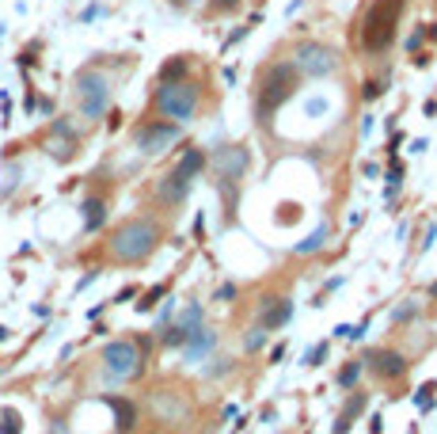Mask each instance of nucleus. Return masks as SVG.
<instances>
[{
  "mask_svg": "<svg viewBox=\"0 0 437 434\" xmlns=\"http://www.w3.org/2000/svg\"><path fill=\"white\" fill-rule=\"evenodd\" d=\"M156 244H160L156 221H152V217H129V221H122L110 232L107 252L115 263H141L156 252Z\"/></svg>",
  "mask_w": 437,
  "mask_h": 434,
  "instance_id": "nucleus-1",
  "label": "nucleus"
},
{
  "mask_svg": "<svg viewBox=\"0 0 437 434\" xmlns=\"http://www.w3.org/2000/svg\"><path fill=\"white\" fill-rule=\"evenodd\" d=\"M301 88V72H297L293 61H274L270 69L258 77V95H255V115H258V126H270L274 111L281 103H289Z\"/></svg>",
  "mask_w": 437,
  "mask_h": 434,
  "instance_id": "nucleus-2",
  "label": "nucleus"
},
{
  "mask_svg": "<svg viewBox=\"0 0 437 434\" xmlns=\"http://www.w3.org/2000/svg\"><path fill=\"white\" fill-rule=\"evenodd\" d=\"M407 8V0H373L361 23V42L369 54H388L395 42V31H399V15Z\"/></svg>",
  "mask_w": 437,
  "mask_h": 434,
  "instance_id": "nucleus-3",
  "label": "nucleus"
},
{
  "mask_svg": "<svg viewBox=\"0 0 437 434\" xmlns=\"http://www.w3.org/2000/svg\"><path fill=\"white\" fill-rule=\"evenodd\" d=\"M198 103H201V92L194 80H164L152 95V107L156 115L172 118V122H190L198 115Z\"/></svg>",
  "mask_w": 437,
  "mask_h": 434,
  "instance_id": "nucleus-4",
  "label": "nucleus"
},
{
  "mask_svg": "<svg viewBox=\"0 0 437 434\" xmlns=\"http://www.w3.org/2000/svg\"><path fill=\"white\" fill-rule=\"evenodd\" d=\"M72 99H76L80 115L99 122L110 107V77L99 69H80L76 77H72Z\"/></svg>",
  "mask_w": 437,
  "mask_h": 434,
  "instance_id": "nucleus-5",
  "label": "nucleus"
},
{
  "mask_svg": "<svg viewBox=\"0 0 437 434\" xmlns=\"http://www.w3.org/2000/svg\"><path fill=\"white\" fill-rule=\"evenodd\" d=\"M103 369H107L110 381H133L145 369V355L133 339H115L103 347Z\"/></svg>",
  "mask_w": 437,
  "mask_h": 434,
  "instance_id": "nucleus-6",
  "label": "nucleus"
},
{
  "mask_svg": "<svg viewBox=\"0 0 437 434\" xmlns=\"http://www.w3.org/2000/svg\"><path fill=\"white\" fill-rule=\"evenodd\" d=\"M251 156L244 145H221V149L213 152V175H217V187H221V195H229V187L236 191L240 179H244Z\"/></svg>",
  "mask_w": 437,
  "mask_h": 434,
  "instance_id": "nucleus-7",
  "label": "nucleus"
},
{
  "mask_svg": "<svg viewBox=\"0 0 437 434\" xmlns=\"http://www.w3.org/2000/svg\"><path fill=\"white\" fill-rule=\"evenodd\" d=\"M293 65L301 77H331L338 69V54L323 42H297L293 46Z\"/></svg>",
  "mask_w": 437,
  "mask_h": 434,
  "instance_id": "nucleus-8",
  "label": "nucleus"
},
{
  "mask_svg": "<svg viewBox=\"0 0 437 434\" xmlns=\"http://www.w3.org/2000/svg\"><path fill=\"white\" fill-rule=\"evenodd\" d=\"M172 141H179V122H141L133 130V145L145 156H160L164 149H172Z\"/></svg>",
  "mask_w": 437,
  "mask_h": 434,
  "instance_id": "nucleus-9",
  "label": "nucleus"
},
{
  "mask_svg": "<svg viewBox=\"0 0 437 434\" xmlns=\"http://www.w3.org/2000/svg\"><path fill=\"white\" fill-rule=\"evenodd\" d=\"M361 366H369L377 377H384V381H399L403 373H407V358L399 355V351H365V358H361Z\"/></svg>",
  "mask_w": 437,
  "mask_h": 434,
  "instance_id": "nucleus-10",
  "label": "nucleus"
},
{
  "mask_svg": "<svg viewBox=\"0 0 437 434\" xmlns=\"http://www.w3.org/2000/svg\"><path fill=\"white\" fill-rule=\"evenodd\" d=\"M152 412L164 423H183L190 415V404L183 400V392H175V389H156L152 392Z\"/></svg>",
  "mask_w": 437,
  "mask_h": 434,
  "instance_id": "nucleus-11",
  "label": "nucleus"
},
{
  "mask_svg": "<svg viewBox=\"0 0 437 434\" xmlns=\"http://www.w3.org/2000/svg\"><path fill=\"white\" fill-rule=\"evenodd\" d=\"M289 320H293V301H286V297H263L258 301V324L266 332H278Z\"/></svg>",
  "mask_w": 437,
  "mask_h": 434,
  "instance_id": "nucleus-12",
  "label": "nucleus"
},
{
  "mask_svg": "<svg viewBox=\"0 0 437 434\" xmlns=\"http://www.w3.org/2000/svg\"><path fill=\"white\" fill-rule=\"evenodd\" d=\"M190 175H183L179 168H172V172H164V179H160V187H156V198L164 206H179V202H187V195H190Z\"/></svg>",
  "mask_w": 437,
  "mask_h": 434,
  "instance_id": "nucleus-13",
  "label": "nucleus"
},
{
  "mask_svg": "<svg viewBox=\"0 0 437 434\" xmlns=\"http://www.w3.org/2000/svg\"><path fill=\"white\" fill-rule=\"evenodd\" d=\"M213 347H217V332H209V328L201 324L198 332H194L190 339L183 343V355H187V362H201V358L209 355V351H213Z\"/></svg>",
  "mask_w": 437,
  "mask_h": 434,
  "instance_id": "nucleus-14",
  "label": "nucleus"
},
{
  "mask_svg": "<svg viewBox=\"0 0 437 434\" xmlns=\"http://www.w3.org/2000/svg\"><path fill=\"white\" fill-rule=\"evenodd\" d=\"M365 408H369V396H365V392H354V396L346 400L343 415H338V419H335V431H331V434H350V423L358 419V415L365 412Z\"/></svg>",
  "mask_w": 437,
  "mask_h": 434,
  "instance_id": "nucleus-15",
  "label": "nucleus"
},
{
  "mask_svg": "<svg viewBox=\"0 0 437 434\" xmlns=\"http://www.w3.org/2000/svg\"><path fill=\"white\" fill-rule=\"evenodd\" d=\"M107 404H110V408H115V415H118V419H115V427H118V434H129V431H133V427H137V408H133V404H129V400H118V396H110V400H107Z\"/></svg>",
  "mask_w": 437,
  "mask_h": 434,
  "instance_id": "nucleus-16",
  "label": "nucleus"
},
{
  "mask_svg": "<svg viewBox=\"0 0 437 434\" xmlns=\"http://www.w3.org/2000/svg\"><path fill=\"white\" fill-rule=\"evenodd\" d=\"M84 229L88 232H95V229H103V221H107V202L103 198H84Z\"/></svg>",
  "mask_w": 437,
  "mask_h": 434,
  "instance_id": "nucleus-17",
  "label": "nucleus"
},
{
  "mask_svg": "<svg viewBox=\"0 0 437 434\" xmlns=\"http://www.w3.org/2000/svg\"><path fill=\"white\" fill-rule=\"evenodd\" d=\"M206 164H209V156H206L201 149H187V152L179 156V164H175V168H179L183 175H190V179H194V175L206 172Z\"/></svg>",
  "mask_w": 437,
  "mask_h": 434,
  "instance_id": "nucleus-18",
  "label": "nucleus"
},
{
  "mask_svg": "<svg viewBox=\"0 0 437 434\" xmlns=\"http://www.w3.org/2000/svg\"><path fill=\"white\" fill-rule=\"evenodd\" d=\"M175 324H179V328H183V335L190 339V335L198 332L201 324H206V316H201V305H187V309H183V316L175 320Z\"/></svg>",
  "mask_w": 437,
  "mask_h": 434,
  "instance_id": "nucleus-19",
  "label": "nucleus"
},
{
  "mask_svg": "<svg viewBox=\"0 0 437 434\" xmlns=\"http://www.w3.org/2000/svg\"><path fill=\"white\" fill-rule=\"evenodd\" d=\"M327 240H331V229H327V225H320V229H315L308 240H301V244H297L293 252H297V255H312V252H320V248L327 244Z\"/></svg>",
  "mask_w": 437,
  "mask_h": 434,
  "instance_id": "nucleus-20",
  "label": "nucleus"
},
{
  "mask_svg": "<svg viewBox=\"0 0 437 434\" xmlns=\"http://www.w3.org/2000/svg\"><path fill=\"white\" fill-rule=\"evenodd\" d=\"M0 434H23V415L15 408H0Z\"/></svg>",
  "mask_w": 437,
  "mask_h": 434,
  "instance_id": "nucleus-21",
  "label": "nucleus"
},
{
  "mask_svg": "<svg viewBox=\"0 0 437 434\" xmlns=\"http://www.w3.org/2000/svg\"><path fill=\"white\" fill-rule=\"evenodd\" d=\"M361 369H365V366H361V358H358V362H346V366L338 369V385H343L346 392H354V385H358Z\"/></svg>",
  "mask_w": 437,
  "mask_h": 434,
  "instance_id": "nucleus-22",
  "label": "nucleus"
},
{
  "mask_svg": "<svg viewBox=\"0 0 437 434\" xmlns=\"http://www.w3.org/2000/svg\"><path fill=\"white\" fill-rule=\"evenodd\" d=\"M263 347H266V328L255 324V328L244 335V351H247V355H255V351H263Z\"/></svg>",
  "mask_w": 437,
  "mask_h": 434,
  "instance_id": "nucleus-23",
  "label": "nucleus"
},
{
  "mask_svg": "<svg viewBox=\"0 0 437 434\" xmlns=\"http://www.w3.org/2000/svg\"><path fill=\"white\" fill-rule=\"evenodd\" d=\"M50 134H53V138H65V141H80L76 126H72L69 118H53V122H50Z\"/></svg>",
  "mask_w": 437,
  "mask_h": 434,
  "instance_id": "nucleus-24",
  "label": "nucleus"
},
{
  "mask_svg": "<svg viewBox=\"0 0 437 434\" xmlns=\"http://www.w3.org/2000/svg\"><path fill=\"white\" fill-rule=\"evenodd\" d=\"M327 355H331V343H315V347L308 351V355H304V362H301V366L315 369V366H323V362H327Z\"/></svg>",
  "mask_w": 437,
  "mask_h": 434,
  "instance_id": "nucleus-25",
  "label": "nucleus"
},
{
  "mask_svg": "<svg viewBox=\"0 0 437 434\" xmlns=\"http://www.w3.org/2000/svg\"><path fill=\"white\" fill-rule=\"evenodd\" d=\"M183 72H187V58H175V61H167V65L160 69V84H164V80H183Z\"/></svg>",
  "mask_w": 437,
  "mask_h": 434,
  "instance_id": "nucleus-26",
  "label": "nucleus"
},
{
  "mask_svg": "<svg viewBox=\"0 0 437 434\" xmlns=\"http://www.w3.org/2000/svg\"><path fill=\"white\" fill-rule=\"evenodd\" d=\"M434 389H437V381H426L422 389L415 392V404H418V412H430V408H434Z\"/></svg>",
  "mask_w": 437,
  "mask_h": 434,
  "instance_id": "nucleus-27",
  "label": "nucleus"
},
{
  "mask_svg": "<svg viewBox=\"0 0 437 434\" xmlns=\"http://www.w3.org/2000/svg\"><path fill=\"white\" fill-rule=\"evenodd\" d=\"M164 294H167V286H152L149 294H145L141 301H137V312H149V309H152V305H156V301H160V297H164Z\"/></svg>",
  "mask_w": 437,
  "mask_h": 434,
  "instance_id": "nucleus-28",
  "label": "nucleus"
},
{
  "mask_svg": "<svg viewBox=\"0 0 437 434\" xmlns=\"http://www.w3.org/2000/svg\"><path fill=\"white\" fill-rule=\"evenodd\" d=\"M236 282H224V286H217V294H213V301H221V305H229V301H236Z\"/></svg>",
  "mask_w": 437,
  "mask_h": 434,
  "instance_id": "nucleus-29",
  "label": "nucleus"
},
{
  "mask_svg": "<svg viewBox=\"0 0 437 434\" xmlns=\"http://www.w3.org/2000/svg\"><path fill=\"white\" fill-rule=\"evenodd\" d=\"M411 316H418V305H415V301H403L399 309L392 312V320H395V324H403V320H411Z\"/></svg>",
  "mask_w": 437,
  "mask_h": 434,
  "instance_id": "nucleus-30",
  "label": "nucleus"
},
{
  "mask_svg": "<svg viewBox=\"0 0 437 434\" xmlns=\"http://www.w3.org/2000/svg\"><path fill=\"white\" fill-rule=\"evenodd\" d=\"M380 92H384V80H369L365 84V99H377Z\"/></svg>",
  "mask_w": 437,
  "mask_h": 434,
  "instance_id": "nucleus-31",
  "label": "nucleus"
},
{
  "mask_svg": "<svg viewBox=\"0 0 437 434\" xmlns=\"http://www.w3.org/2000/svg\"><path fill=\"white\" fill-rule=\"evenodd\" d=\"M240 0H209V8H213V12H229V8H236Z\"/></svg>",
  "mask_w": 437,
  "mask_h": 434,
  "instance_id": "nucleus-32",
  "label": "nucleus"
},
{
  "mask_svg": "<svg viewBox=\"0 0 437 434\" xmlns=\"http://www.w3.org/2000/svg\"><path fill=\"white\" fill-rule=\"evenodd\" d=\"M281 358H286V347H274V351H270V366H278Z\"/></svg>",
  "mask_w": 437,
  "mask_h": 434,
  "instance_id": "nucleus-33",
  "label": "nucleus"
},
{
  "mask_svg": "<svg viewBox=\"0 0 437 434\" xmlns=\"http://www.w3.org/2000/svg\"><path fill=\"white\" fill-rule=\"evenodd\" d=\"M194 236H198V240L206 236V217H198V221H194Z\"/></svg>",
  "mask_w": 437,
  "mask_h": 434,
  "instance_id": "nucleus-34",
  "label": "nucleus"
},
{
  "mask_svg": "<svg viewBox=\"0 0 437 434\" xmlns=\"http://www.w3.org/2000/svg\"><path fill=\"white\" fill-rule=\"evenodd\" d=\"M380 423H384V419H380V415H373V419H369V434H380Z\"/></svg>",
  "mask_w": 437,
  "mask_h": 434,
  "instance_id": "nucleus-35",
  "label": "nucleus"
},
{
  "mask_svg": "<svg viewBox=\"0 0 437 434\" xmlns=\"http://www.w3.org/2000/svg\"><path fill=\"white\" fill-rule=\"evenodd\" d=\"M175 4H179V8H190V4H194V0H175Z\"/></svg>",
  "mask_w": 437,
  "mask_h": 434,
  "instance_id": "nucleus-36",
  "label": "nucleus"
},
{
  "mask_svg": "<svg viewBox=\"0 0 437 434\" xmlns=\"http://www.w3.org/2000/svg\"><path fill=\"white\" fill-rule=\"evenodd\" d=\"M430 297H437V282H430Z\"/></svg>",
  "mask_w": 437,
  "mask_h": 434,
  "instance_id": "nucleus-37",
  "label": "nucleus"
}]
</instances>
